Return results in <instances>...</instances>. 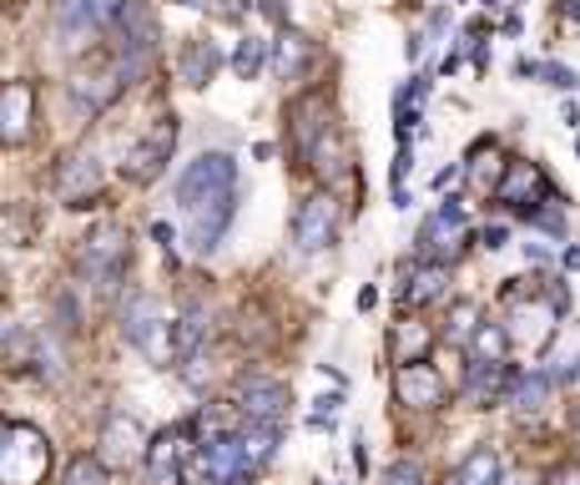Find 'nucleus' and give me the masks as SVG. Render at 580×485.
<instances>
[{"instance_id": "obj_1", "label": "nucleus", "mask_w": 580, "mask_h": 485, "mask_svg": "<svg viewBox=\"0 0 580 485\" xmlns=\"http://www.w3.org/2000/svg\"><path fill=\"white\" fill-rule=\"evenodd\" d=\"M177 208L187 218V242L208 258L238 218V162L228 152H202L198 162H187L177 177Z\"/></svg>"}, {"instance_id": "obj_2", "label": "nucleus", "mask_w": 580, "mask_h": 485, "mask_svg": "<svg viewBox=\"0 0 580 485\" xmlns=\"http://www.w3.org/2000/svg\"><path fill=\"white\" fill-rule=\"evenodd\" d=\"M111 31H117V51H111L117 77H121V87H132V81L147 77V67L157 61V41H162L152 6H147V0H127L121 16L111 21Z\"/></svg>"}, {"instance_id": "obj_3", "label": "nucleus", "mask_w": 580, "mask_h": 485, "mask_svg": "<svg viewBox=\"0 0 580 485\" xmlns=\"http://www.w3.org/2000/svg\"><path fill=\"white\" fill-rule=\"evenodd\" d=\"M121 334H127V344L132 349H142L152 364H177L172 354V319H167V309L157 304L152 294H132L127 304H121Z\"/></svg>"}, {"instance_id": "obj_4", "label": "nucleus", "mask_w": 580, "mask_h": 485, "mask_svg": "<svg viewBox=\"0 0 580 485\" xmlns=\"http://www.w3.org/2000/svg\"><path fill=\"white\" fill-rule=\"evenodd\" d=\"M51 471V441L36 425H11L0 441V485H41Z\"/></svg>"}, {"instance_id": "obj_5", "label": "nucleus", "mask_w": 580, "mask_h": 485, "mask_svg": "<svg viewBox=\"0 0 580 485\" xmlns=\"http://www.w3.org/2000/svg\"><path fill=\"white\" fill-rule=\"evenodd\" d=\"M177 117L167 111V117H157L152 127H147L142 137H137L132 147H127V162H121V177L127 182H157L162 177V167L172 162V147H177Z\"/></svg>"}, {"instance_id": "obj_6", "label": "nucleus", "mask_w": 580, "mask_h": 485, "mask_svg": "<svg viewBox=\"0 0 580 485\" xmlns=\"http://www.w3.org/2000/svg\"><path fill=\"white\" fill-rule=\"evenodd\" d=\"M464 242H470V222H464V208L454 198L444 202V208H434L424 222H419V258L424 264H444L449 268V258H460L464 254Z\"/></svg>"}, {"instance_id": "obj_7", "label": "nucleus", "mask_w": 580, "mask_h": 485, "mask_svg": "<svg viewBox=\"0 0 580 485\" xmlns=\"http://www.w3.org/2000/svg\"><path fill=\"white\" fill-rule=\"evenodd\" d=\"M127 264H132L127 232L111 228V222H107V228H97L87 242H81V274H87L101 294H111V288H117V278L127 274Z\"/></svg>"}, {"instance_id": "obj_8", "label": "nucleus", "mask_w": 580, "mask_h": 485, "mask_svg": "<svg viewBox=\"0 0 580 485\" xmlns=\"http://www.w3.org/2000/svg\"><path fill=\"white\" fill-rule=\"evenodd\" d=\"M504 298H510V324H504L510 344H526V349H546L550 334H556V309H550L546 298H526L520 288H504Z\"/></svg>"}, {"instance_id": "obj_9", "label": "nucleus", "mask_w": 580, "mask_h": 485, "mask_svg": "<svg viewBox=\"0 0 580 485\" xmlns=\"http://www.w3.org/2000/svg\"><path fill=\"white\" fill-rule=\"evenodd\" d=\"M121 6H127V0H61V6H56V31H61L67 46H81L97 31H107L121 16Z\"/></svg>"}, {"instance_id": "obj_10", "label": "nucleus", "mask_w": 580, "mask_h": 485, "mask_svg": "<svg viewBox=\"0 0 580 485\" xmlns=\"http://www.w3.org/2000/svg\"><path fill=\"white\" fill-rule=\"evenodd\" d=\"M333 232H339V202H333V192L303 198V208H298V218H293L298 254H323V248L333 242Z\"/></svg>"}, {"instance_id": "obj_11", "label": "nucleus", "mask_w": 580, "mask_h": 485, "mask_svg": "<svg viewBox=\"0 0 580 485\" xmlns=\"http://www.w3.org/2000/svg\"><path fill=\"white\" fill-rule=\"evenodd\" d=\"M101 188H107V177H101V162L91 152L61 157V167H56V198H61V202L87 208V202L101 198Z\"/></svg>"}, {"instance_id": "obj_12", "label": "nucleus", "mask_w": 580, "mask_h": 485, "mask_svg": "<svg viewBox=\"0 0 580 485\" xmlns=\"http://www.w3.org/2000/svg\"><path fill=\"white\" fill-rule=\"evenodd\" d=\"M238 415L248 419V425H283L288 415V385L283 379H263V375H252L238 385Z\"/></svg>"}, {"instance_id": "obj_13", "label": "nucleus", "mask_w": 580, "mask_h": 485, "mask_svg": "<svg viewBox=\"0 0 580 485\" xmlns=\"http://www.w3.org/2000/svg\"><path fill=\"white\" fill-rule=\"evenodd\" d=\"M198 471H202V481H212V485H248V481H252V461L242 455L238 435H218V441H202Z\"/></svg>"}, {"instance_id": "obj_14", "label": "nucleus", "mask_w": 580, "mask_h": 485, "mask_svg": "<svg viewBox=\"0 0 580 485\" xmlns=\"http://www.w3.org/2000/svg\"><path fill=\"white\" fill-rule=\"evenodd\" d=\"M494 198H500L504 208L536 218V202L550 198V182L536 162H504V177H500V188H494Z\"/></svg>"}, {"instance_id": "obj_15", "label": "nucleus", "mask_w": 580, "mask_h": 485, "mask_svg": "<svg viewBox=\"0 0 580 485\" xmlns=\"http://www.w3.org/2000/svg\"><path fill=\"white\" fill-rule=\"evenodd\" d=\"M142 455H147V430L137 415H111L107 425H101V465L127 471V465H137Z\"/></svg>"}, {"instance_id": "obj_16", "label": "nucleus", "mask_w": 580, "mask_h": 485, "mask_svg": "<svg viewBox=\"0 0 580 485\" xmlns=\"http://www.w3.org/2000/svg\"><path fill=\"white\" fill-rule=\"evenodd\" d=\"M36 121V87L31 81H0V142L21 147Z\"/></svg>"}, {"instance_id": "obj_17", "label": "nucleus", "mask_w": 580, "mask_h": 485, "mask_svg": "<svg viewBox=\"0 0 580 485\" xmlns=\"http://www.w3.org/2000/svg\"><path fill=\"white\" fill-rule=\"evenodd\" d=\"M394 395H399V405H409V409H439L444 405V379H439V369L429 359L399 364Z\"/></svg>"}, {"instance_id": "obj_18", "label": "nucleus", "mask_w": 580, "mask_h": 485, "mask_svg": "<svg viewBox=\"0 0 580 485\" xmlns=\"http://www.w3.org/2000/svg\"><path fill=\"white\" fill-rule=\"evenodd\" d=\"M329 132H333V121H329V97H323V91H313V97L293 101V137H298V152L308 157Z\"/></svg>"}, {"instance_id": "obj_19", "label": "nucleus", "mask_w": 580, "mask_h": 485, "mask_svg": "<svg viewBox=\"0 0 580 485\" xmlns=\"http://www.w3.org/2000/svg\"><path fill=\"white\" fill-rule=\"evenodd\" d=\"M187 435H192V425H177V430H162L157 441H147V475H152V485H172L177 481Z\"/></svg>"}, {"instance_id": "obj_20", "label": "nucleus", "mask_w": 580, "mask_h": 485, "mask_svg": "<svg viewBox=\"0 0 580 485\" xmlns=\"http://www.w3.org/2000/svg\"><path fill=\"white\" fill-rule=\"evenodd\" d=\"M510 385H514V369H504V364H474L470 359L464 399H470L474 409H490V405H500V395H510Z\"/></svg>"}, {"instance_id": "obj_21", "label": "nucleus", "mask_w": 580, "mask_h": 485, "mask_svg": "<svg viewBox=\"0 0 580 485\" xmlns=\"http://www.w3.org/2000/svg\"><path fill=\"white\" fill-rule=\"evenodd\" d=\"M117 91H121V77H117V61L107 56V67L101 71H81L77 81H71V97H77V107H87V111H101V107H111L117 101Z\"/></svg>"}, {"instance_id": "obj_22", "label": "nucleus", "mask_w": 580, "mask_h": 485, "mask_svg": "<svg viewBox=\"0 0 580 485\" xmlns=\"http://www.w3.org/2000/svg\"><path fill=\"white\" fill-rule=\"evenodd\" d=\"M218 67H222V51L212 41H202V36H198V41H187L182 56H177V71H182L187 87H208Z\"/></svg>"}, {"instance_id": "obj_23", "label": "nucleus", "mask_w": 580, "mask_h": 485, "mask_svg": "<svg viewBox=\"0 0 580 485\" xmlns=\"http://www.w3.org/2000/svg\"><path fill=\"white\" fill-rule=\"evenodd\" d=\"M444 288H449V268L444 264H419L414 274L404 278V304L409 309H424V304H434V298H444Z\"/></svg>"}, {"instance_id": "obj_24", "label": "nucleus", "mask_w": 580, "mask_h": 485, "mask_svg": "<svg viewBox=\"0 0 580 485\" xmlns=\"http://www.w3.org/2000/svg\"><path fill=\"white\" fill-rule=\"evenodd\" d=\"M500 475H504L500 455H494L490 445H480V451H470L460 461V471H454V481L449 485H500Z\"/></svg>"}, {"instance_id": "obj_25", "label": "nucleus", "mask_w": 580, "mask_h": 485, "mask_svg": "<svg viewBox=\"0 0 580 485\" xmlns=\"http://www.w3.org/2000/svg\"><path fill=\"white\" fill-rule=\"evenodd\" d=\"M546 399H550V375H514V385H510V405H514V415H540L546 409Z\"/></svg>"}, {"instance_id": "obj_26", "label": "nucleus", "mask_w": 580, "mask_h": 485, "mask_svg": "<svg viewBox=\"0 0 580 485\" xmlns=\"http://www.w3.org/2000/svg\"><path fill=\"white\" fill-rule=\"evenodd\" d=\"M228 67H232V77H238V81H258V71L268 67V41H263V36H242V41L232 46Z\"/></svg>"}, {"instance_id": "obj_27", "label": "nucleus", "mask_w": 580, "mask_h": 485, "mask_svg": "<svg viewBox=\"0 0 580 485\" xmlns=\"http://www.w3.org/2000/svg\"><path fill=\"white\" fill-rule=\"evenodd\" d=\"M202 334H208V314L192 304V309L172 324V354H177V359H192V354H198V344H202Z\"/></svg>"}, {"instance_id": "obj_28", "label": "nucleus", "mask_w": 580, "mask_h": 485, "mask_svg": "<svg viewBox=\"0 0 580 485\" xmlns=\"http://www.w3.org/2000/svg\"><path fill=\"white\" fill-rule=\"evenodd\" d=\"M308 61H313V46H308V36H298V31L278 36V71H283V81L303 77Z\"/></svg>"}, {"instance_id": "obj_29", "label": "nucleus", "mask_w": 580, "mask_h": 485, "mask_svg": "<svg viewBox=\"0 0 580 485\" xmlns=\"http://www.w3.org/2000/svg\"><path fill=\"white\" fill-rule=\"evenodd\" d=\"M474 349V364H504V354H510V334H504V324H480L470 339Z\"/></svg>"}, {"instance_id": "obj_30", "label": "nucleus", "mask_w": 580, "mask_h": 485, "mask_svg": "<svg viewBox=\"0 0 580 485\" xmlns=\"http://www.w3.org/2000/svg\"><path fill=\"white\" fill-rule=\"evenodd\" d=\"M429 344H434V334L419 329V324H399V329H394V354H399V364H419V359L429 354Z\"/></svg>"}, {"instance_id": "obj_31", "label": "nucleus", "mask_w": 580, "mask_h": 485, "mask_svg": "<svg viewBox=\"0 0 580 485\" xmlns=\"http://www.w3.org/2000/svg\"><path fill=\"white\" fill-rule=\"evenodd\" d=\"M61 485H107V465L91 461V455H77L67 465V475H61Z\"/></svg>"}, {"instance_id": "obj_32", "label": "nucleus", "mask_w": 580, "mask_h": 485, "mask_svg": "<svg viewBox=\"0 0 580 485\" xmlns=\"http://www.w3.org/2000/svg\"><path fill=\"white\" fill-rule=\"evenodd\" d=\"M474 319H480V309H474L470 298H464V304H454V314H449V339H454V344H470L474 329H480Z\"/></svg>"}, {"instance_id": "obj_33", "label": "nucleus", "mask_w": 580, "mask_h": 485, "mask_svg": "<svg viewBox=\"0 0 580 485\" xmlns=\"http://www.w3.org/2000/svg\"><path fill=\"white\" fill-rule=\"evenodd\" d=\"M494 172H500V157H494V147L484 142V147H480V157H474V167H470V182H474V188H490Z\"/></svg>"}, {"instance_id": "obj_34", "label": "nucleus", "mask_w": 580, "mask_h": 485, "mask_svg": "<svg viewBox=\"0 0 580 485\" xmlns=\"http://www.w3.org/2000/svg\"><path fill=\"white\" fill-rule=\"evenodd\" d=\"M383 485H424V475H419V465H414V461H399V465H389Z\"/></svg>"}, {"instance_id": "obj_35", "label": "nucleus", "mask_w": 580, "mask_h": 485, "mask_svg": "<svg viewBox=\"0 0 580 485\" xmlns=\"http://www.w3.org/2000/svg\"><path fill=\"white\" fill-rule=\"evenodd\" d=\"M540 77L550 81V87H560V91H576L580 87V77L570 67H560V61H550V67H540Z\"/></svg>"}, {"instance_id": "obj_36", "label": "nucleus", "mask_w": 580, "mask_h": 485, "mask_svg": "<svg viewBox=\"0 0 580 485\" xmlns=\"http://www.w3.org/2000/svg\"><path fill=\"white\" fill-rule=\"evenodd\" d=\"M480 242H484V248H504V242H510V232H504L500 222H494V228H484V232H480Z\"/></svg>"}, {"instance_id": "obj_37", "label": "nucleus", "mask_w": 580, "mask_h": 485, "mask_svg": "<svg viewBox=\"0 0 580 485\" xmlns=\"http://www.w3.org/2000/svg\"><path fill=\"white\" fill-rule=\"evenodd\" d=\"M152 238H157V242H162V248H172V242H177V232H172V228H167V222H157V228H152Z\"/></svg>"}, {"instance_id": "obj_38", "label": "nucleus", "mask_w": 580, "mask_h": 485, "mask_svg": "<svg viewBox=\"0 0 580 485\" xmlns=\"http://www.w3.org/2000/svg\"><path fill=\"white\" fill-rule=\"evenodd\" d=\"M500 485H540L536 475H526V471H514V475H500Z\"/></svg>"}, {"instance_id": "obj_39", "label": "nucleus", "mask_w": 580, "mask_h": 485, "mask_svg": "<svg viewBox=\"0 0 580 485\" xmlns=\"http://www.w3.org/2000/svg\"><path fill=\"white\" fill-rule=\"evenodd\" d=\"M373 304H379V288H363V294H359V309H363V314H369V309H373Z\"/></svg>"}, {"instance_id": "obj_40", "label": "nucleus", "mask_w": 580, "mask_h": 485, "mask_svg": "<svg viewBox=\"0 0 580 485\" xmlns=\"http://www.w3.org/2000/svg\"><path fill=\"white\" fill-rule=\"evenodd\" d=\"M566 268H580V248H566Z\"/></svg>"}, {"instance_id": "obj_41", "label": "nucleus", "mask_w": 580, "mask_h": 485, "mask_svg": "<svg viewBox=\"0 0 580 485\" xmlns=\"http://www.w3.org/2000/svg\"><path fill=\"white\" fill-rule=\"evenodd\" d=\"M560 485H580V471H560Z\"/></svg>"}, {"instance_id": "obj_42", "label": "nucleus", "mask_w": 580, "mask_h": 485, "mask_svg": "<svg viewBox=\"0 0 580 485\" xmlns=\"http://www.w3.org/2000/svg\"><path fill=\"white\" fill-rule=\"evenodd\" d=\"M6 430H11V425H6V419H0V441H6Z\"/></svg>"}, {"instance_id": "obj_43", "label": "nucleus", "mask_w": 580, "mask_h": 485, "mask_svg": "<svg viewBox=\"0 0 580 485\" xmlns=\"http://www.w3.org/2000/svg\"><path fill=\"white\" fill-rule=\"evenodd\" d=\"M576 157H580V137H576Z\"/></svg>"}, {"instance_id": "obj_44", "label": "nucleus", "mask_w": 580, "mask_h": 485, "mask_svg": "<svg viewBox=\"0 0 580 485\" xmlns=\"http://www.w3.org/2000/svg\"><path fill=\"white\" fill-rule=\"evenodd\" d=\"M198 485H212V481H198Z\"/></svg>"}, {"instance_id": "obj_45", "label": "nucleus", "mask_w": 580, "mask_h": 485, "mask_svg": "<svg viewBox=\"0 0 580 485\" xmlns=\"http://www.w3.org/2000/svg\"><path fill=\"white\" fill-rule=\"evenodd\" d=\"M484 6H490V0H484Z\"/></svg>"}]
</instances>
